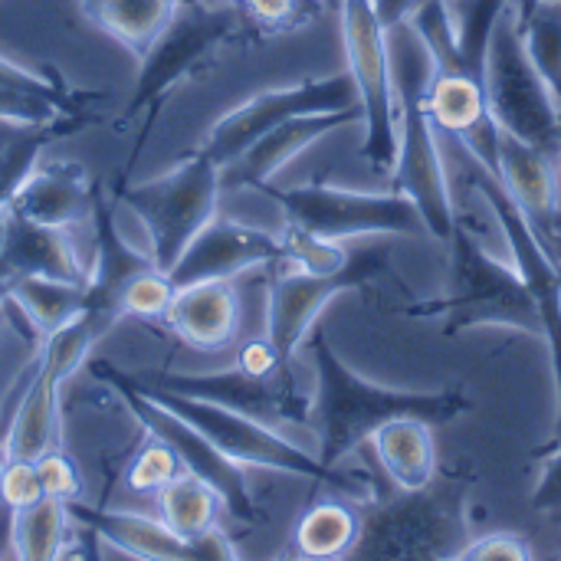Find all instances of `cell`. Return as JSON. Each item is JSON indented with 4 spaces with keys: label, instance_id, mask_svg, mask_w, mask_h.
<instances>
[{
    "label": "cell",
    "instance_id": "cell-1",
    "mask_svg": "<svg viewBox=\"0 0 561 561\" xmlns=\"http://www.w3.org/2000/svg\"><path fill=\"white\" fill-rule=\"evenodd\" d=\"M385 36L398 102V161L391 171V187L404 191L417 204L427 233H434L437 240H450L457 214L444 158L434 138V122L427 112V89L437 76V59L411 16L385 26Z\"/></svg>",
    "mask_w": 561,
    "mask_h": 561
},
{
    "label": "cell",
    "instance_id": "cell-2",
    "mask_svg": "<svg viewBox=\"0 0 561 561\" xmlns=\"http://www.w3.org/2000/svg\"><path fill=\"white\" fill-rule=\"evenodd\" d=\"M316 365V401L312 417L319 427V460L339 467L371 434L394 417H424L427 424H447L470 411L463 391H394L355 375L329 345L325 332L309 339Z\"/></svg>",
    "mask_w": 561,
    "mask_h": 561
},
{
    "label": "cell",
    "instance_id": "cell-3",
    "mask_svg": "<svg viewBox=\"0 0 561 561\" xmlns=\"http://www.w3.org/2000/svg\"><path fill=\"white\" fill-rule=\"evenodd\" d=\"M447 243L454 250L450 293L431 309H411V316H444L447 335L477 325L542 335V312L519 270H510L506 263L490 256L460 224L454 227Z\"/></svg>",
    "mask_w": 561,
    "mask_h": 561
},
{
    "label": "cell",
    "instance_id": "cell-4",
    "mask_svg": "<svg viewBox=\"0 0 561 561\" xmlns=\"http://www.w3.org/2000/svg\"><path fill=\"white\" fill-rule=\"evenodd\" d=\"M125 378H128V385H135L138 391H145L148 398H154L158 404H164L168 411L184 417L191 427H197L217 450H224L240 467H263V470L306 477V480L325 483V486L342 490V493L355 490V480L348 473H342L339 467H325L319 460V454L312 457V454L299 450L289 437H283L276 427H270L256 417H247L240 411H230V408L204 401V398L154 388L148 381H138L135 375H125Z\"/></svg>",
    "mask_w": 561,
    "mask_h": 561
},
{
    "label": "cell",
    "instance_id": "cell-5",
    "mask_svg": "<svg viewBox=\"0 0 561 561\" xmlns=\"http://www.w3.org/2000/svg\"><path fill=\"white\" fill-rule=\"evenodd\" d=\"M220 191V164L197 148L168 174L122 187L118 197L148 227L154 266L171 273L191 240L217 217Z\"/></svg>",
    "mask_w": 561,
    "mask_h": 561
},
{
    "label": "cell",
    "instance_id": "cell-6",
    "mask_svg": "<svg viewBox=\"0 0 561 561\" xmlns=\"http://www.w3.org/2000/svg\"><path fill=\"white\" fill-rule=\"evenodd\" d=\"M467 546L463 500L454 486L447 493L401 490V496L378 503L362 516V533L352 559L437 561L457 559Z\"/></svg>",
    "mask_w": 561,
    "mask_h": 561
},
{
    "label": "cell",
    "instance_id": "cell-7",
    "mask_svg": "<svg viewBox=\"0 0 561 561\" xmlns=\"http://www.w3.org/2000/svg\"><path fill=\"white\" fill-rule=\"evenodd\" d=\"M483 89L496 128L513 131L516 138L542 148L549 158L561 154V112L552 89L539 76L536 62L526 53L516 3L500 20L490 53Z\"/></svg>",
    "mask_w": 561,
    "mask_h": 561
},
{
    "label": "cell",
    "instance_id": "cell-8",
    "mask_svg": "<svg viewBox=\"0 0 561 561\" xmlns=\"http://www.w3.org/2000/svg\"><path fill=\"white\" fill-rule=\"evenodd\" d=\"M342 39L348 72L358 89L365 122V158L375 171L391 174L398 161V102L388 62L385 23L371 0H342Z\"/></svg>",
    "mask_w": 561,
    "mask_h": 561
},
{
    "label": "cell",
    "instance_id": "cell-9",
    "mask_svg": "<svg viewBox=\"0 0 561 561\" xmlns=\"http://www.w3.org/2000/svg\"><path fill=\"white\" fill-rule=\"evenodd\" d=\"M273 201L283 207L289 227H299L306 233L325 237V240H345V237H378V233H421L424 217L417 204L404 191L388 194H365V191H345L329 184H306L289 191H273Z\"/></svg>",
    "mask_w": 561,
    "mask_h": 561
},
{
    "label": "cell",
    "instance_id": "cell-10",
    "mask_svg": "<svg viewBox=\"0 0 561 561\" xmlns=\"http://www.w3.org/2000/svg\"><path fill=\"white\" fill-rule=\"evenodd\" d=\"M92 375L102 378V385L115 388L131 417L151 434V437H161L178 457H181V467L184 473H194L201 477L224 503V510L230 516H237L240 523H256L260 519V510L250 496V486H247V477H243V467L237 460H230L224 450H217L197 427H191L184 417H178L174 411H168L164 404H158L154 398H148L145 391H138L135 385H128V378L122 371H115L112 365L105 362H92Z\"/></svg>",
    "mask_w": 561,
    "mask_h": 561
},
{
    "label": "cell",
    "instance_id": "cell-11",
    "mask_svg": "<svg viewBox=\"0 0 561 561\" xmlns=\"http://www.w3.org/2000/svg\"><path fill=\"white\" fill-rule=\"evenodd\" d=\"M99 335L95 319L79 312L69 325L46 339L39 365L7 427L3 460H36L39 454L59 447V388L82 365Z\"/></svg>",
    "mask_w": 561,
    "mask_h": 561
},
{
    "label": "cell",
    "instance_id": "cell-12",
    "mask_svg": "<svg viewBox=\"0 0 561 561\" xmlns=\"http://www.w3.org/2000/svg\"><path fill=\"white\" fill-rule=\"evenodd\" d=\"M473 184L483 194L486 207L496 214V220H500V227H503V233L510 240V250L516 256V270L523 273V279L533 289L536 306L542 312V335H546V345H549L556 391H559V417H556L552 440L539 454H552L556 447H561V273L556 260H552V253H549V247H546V240L539 237V230L533 227L526 210L516 204V197L510 194L503 178L496 171H490L486 164L473 161Z\"/></svg>",
    "mask_w": 561,
    "mask_h": 561
},
{
    "label": "cell",
    "instance_id": "cell-13",
    "mask_svg": "<svg viewBox=\"0 0 561 561\" xmlns=\"http://www.w3.org/2000/svg\"><path fill=\"white\" fill-rule=\"evenodd\" d=\"M237 10L224 3L181 0L171 23L158 33V39L141 53V72L125 105V115H138L145 108H158V102L191 76L224 39L237 33Z\"/></svg>",
    "mask_w": 561,
    "mask_h": 561
},
{
    "label": "cell",
    "instance_id": "cell-14",
    "mask_svg": "<svg viewBox=\"0 0 561 561\" xmlns=\"http://www.w3.org/2000/svg\"><path fill=\"white\" fill-rule=\"evenodd\" d=\"M352 105H362L352 72L312 79V82H302V85L270 89V92L253 95L240 108L227 112L210 128V135L204 138L201 151H207L224 168L243 148H250L263 131H270V128H276V125H283L289 118L316 115V112H339V108H352Z\"/></svg>",
    "mask_w": 561,
    "mask_h": 561
},
{
    "label": "cell",
    "instance_id": "cell-15",
    "mask_svg": "<svg viewBox=\"0 0 561 561\" xmlns=\"http://www.w3.org/2000/svg\"><path fill=\"white\" fill-rule=\"evenodd\" d=\"M138 381H148L154 388L204 398L214 404H224L230 411H240L247 417H256L270 427L276 424H309L312 421V398L296 388L293 368L279 371L273 378L247 375L243 368L214 371V375H135Z\"/></svg>",
    "mask_w": 561,
    "mask_h": 561
},
{
    "label": "cell",
    "instance_id": "cell-16",
    "mask_svg": "<svg viewBox=\"0 0 561 561\" xmlns=\"http://www.w3.org/2000/svg\"><path fill=\"white\" fill-rule=\"evenodd\" d=\"M381 263H385V250H362L339 273H306L293 266V273L276 276L270 283V302H266V339L276 345L283 362H293L299 342L312 332L325 302L342 289L362 286Z\"/></svg>",
    "mask_w": 561,
    "mask_h": 561
},
{
    "label": "cell",
    "instance_id": "cell-17",
    "mask_svg": "<svg viewBox=\"0 0 561 561\" xmlns=\"http://www.w3.org/2000/svg\"><path fill=\"white\" fill-rule=\"evenodd\" d=\"M286 247L279 237L247 227L237 220L214 217L184 250L178 266L171 270L174 286L207 283V279H233L263 263H283Z\"/></svg>",
    "mask_w": 561,
    "mask_h": 561
},
{
    "label": "cell",
    "instance_id": "cell-18",
    "mask_svg": "<svg viewBox=\"0 0 561 561\" xmlns=\"http://www.w3.org/2000/svg\"><path fill=\"white\" fill-rule=\"evenodd\" d=\"M95 191L92 178L79 161L56 158V161H36L20 184L13 187L7 210L13 217H23L30 224L43 227H76V224H92L95 210Z\"/></svg>",
    "mask_w": 561,
    "mask_h": 561
},
{
    "label": "cell",
    "instance_id": "cell-19",
    "mask_svg": "<svg viewBox=\"0 0 561 561\" xmlns=\"http://www.w3.org/2000/svg\"><path fill=\"white\" fill-rule=\"evenodd\" d=\"M348 122H362V105L339 108V112L299 115V118H289V122L263 131L250 148H243L233 161H227L220 168V187L224 191H237V187H260L263 191V187H270L273 174L283 164H289L309 145H316L319 138H325L329 131H335Z\"/></svg>",
    "mask_w": 561,
    "mask_h": 561
},
{
    "label": "cell",
    "instance_id": "cell-20",
    "mask_svg": "<svg viewBox=\"0 0 561 561\" xmlns=\"http://www.w3.org/2000/svg\"><path fill=\"white\" fill-rule=\"evenodd\" d=\"M427 112L437 128L457 135L473 161L500 174V128L490 115L483 79H477L473 72H437L427 89Z\"/></svg>",
    "mask_w": 561,
    "mask_h": 561
},
{
    "label": "cell",
    "instance_id": "cell-21",
    "mask_svg": "<svg viewBox=\"0 0 561 561\" xmlns=\"http://www.w3.org/2000/svg\"><path fill=\"white\" fill-rule=\"evenodd\" d=\"M92 233H95V253L89 263V286H85V312L95 319L99 332H105L112 322H118V296L122 289L145 270L154 266L151 253H138L128 247L112 220L108 204L102 197L92 210Z\"/></svg>",
    "mask_w": 561,
    "mask_h": 561
},
{
    "label": "cell",
    "instance_id": "cell-22",
    "mask_svg": "<svg viewBox=\"0 0 561 561\" xmlns=\"http://www.w3.org/2000/svg\"><path fill=\"white\" fill-rule=\"evenodd\" d=\"M10 276L89 283V263L79 256L66 227H43L7 214V230L0 243V279Z\"/></svg>",
    "mask_w": 561,
    "mask_h": 561
},
{
    "label": "cell",
    "instance_id": "cell-23",
    "mask_svg": "<svg viewBox=\"0 0 561 561\" xmlns=\"http://www.w3.org/2000/svg\"><path fill=\"white\" fill-rule=\"evenodd\" d=\"M164 322L181 342L194 348H224L240 332V296L230 279L178 286Z\"/></svg>",
    "mask_w": 561,
    "mask_h": 561
},
{
    "label": "cell",
    "instance_id": "cell-24",
    "mask_svg": "<svg viewBox=\"0 0 561 561\" xmlns=\"http://www.w3.org/2000/svg\"><path fill=\"white\" fill-rule=\"evenodd\" d=\"M500 178L516 197V204L526 210L539 237L546 240L556 227L559 217V174H556V158H549L542 148L516 138L513 131L500 128Z\"/></svg>",
    "mask_w": 561,
    "mask_h": 561
},
{
    "label": "cell",
    "instance_id": "cell-25",
    "mask_svg": "<svg viewBox=\"0 0 561 561\" xmlns=\"http://www.w3.org/2000/svg\"><path fill=\"white\" fill-rule=\"evenodd\" d=\"M69 513H72L76 523H82L99 539H105L108 546H115L118 552H125L131 559H201L197 539L178 536L161 516L151 519V516H138V513H108V510H89V506H79V503H69Z\"/></svg>",
    "mask_w": 561,
    "mask_h": 561
},
{
    "label": "cell",
    "instance_id": "cell-26",
    "mask_svg": "<svg viewBox=\"0 0 561 561\" xmlns=\"http://www.w3.org/2000/svg\"><path fill=\"white\" fill-rule=\"evenodd\" d=\"M371 444L398 490H424L434 483L437 450L424 417H394L371 434Z\"/></svg>",
    "mask_w": 561,
    "mask_h": 561
},
{
    "label": "cell",
    "instance_id": "cell-27",
    "mask_svg": "<svg viewBox=\"0 0 561 561\" xmlns=\"http://www.w3.org/2000/svg\"><path fill=\"white\" fill-rule=\"evenodd\" d=\"M85 286L89 283H66V279H46V276L0 279L7 302L20 306L30 325L43 339L69 325L79 312H85Z\"/></svg>",
    "mask_w": 561,
    "mask_h": 561
},
{
    "label": "cell",
    "instance_id": "cell-28",
    "mask_svg": "<svg viewBox=\"0 0 561 561\" xmlns=\"http://www.w3.org/2000/svg\"><path fill=\"white\" fill-rule=\"evenodd\" d=\"M82 7L99 30L141 56L171 23L181 0H82Z\"/></svg>",
    "mask_w": 561,
    "mask_h": 561
},
{
    "label": "cell",
    "instance_id": "cell-29",
    "mask_svg": "<svg viewBox=\"0 0 561 561\" xmlns=\"http://www.w3.org/2000/svg\"><path fill=\"white\" fill-rule=\"evenodd\" d=\"M362 533V516L342 503H316L296 526V552L302 559L325 561L352 556Z\"/></svg>",
    "mask_w": 561,
    "mask_h": 561
},
{
    "label": "cell",
    "instance_id": "cell-30",
    "mask_svg": "<svg viewBox=\"0 0 561 561\" xmlns=\"http://www.w3.org/2000/svg\"><path fill=\"white\" fill-rule=\"evenodd\" d=\"M69 523H72L69 503L53 496H43L39 503L13 513V559H59L66 549Z\"/></svg>",
    "mask_w": 561,
    "mask_h": 561
},
{
    "label": "cell",
    "instance_id": "cell-31",
    "mask_svg": "<svg viewBox=\"0 0 561 561\" xmlns=\"http://www.w3.org/2000/svg\"><path fill=\"white\" fill-rule=\"evenodd\" d=\"M513 3L516 0H444L450 26H454L457 53L467 72H473L477 79H483L486 72V53H490L493 33Z\"/></svg>",
    "mask_w": 561,
    "mask_h": 561
},
{
    "label": "cell",
    "instance_id": "cell-32",
    "mask_svg": "<svg viewBox=\"0 0 561 561\" xmlns=\"http://www.w3.org/2000/svg\"><path fill=\"white\" fill-rule=\"evenodd\" d=\"M220 496L194 473L174 477L161 493H158V513L161 519L184 539H197L207 529L217 526L220 513Z\"/></svg>",
    "mask_w": 561,
    "mask_h": 561
},
{
    "label": "cell",
    "instance_id": "cell-33",
    "mask_svg": "<svg viewBox=\"0 0 561 561\" xmlns=\"http://www.w3.org/2000/svg\"><path fill=\"white\" fill-rule=\"evenodd\" d=\"M519 30L529 59L552 89L561 112V0H536L526 13H519Z\"/></svg>",
    "mask_w": 561,
    "mask_h": 561
},
{
    "label": "cell",
    "instance_id": "cell-34",
    "mask_svg": "<svg viewBox=\"0 0 561 561\" xmlns=\"http://www.w3.org/2000/svg\"><path fill=\"white\" fill-rule=\"evenodd\" d=\"M85 108H69L39 95H26L0 85V122L13 128H46L56 135H69L85 125Z\"/></svg>",
    "mask_w": 561,
    "mask_h": 561
},
{
    "label": "cell",
    "instance_id": "cell-35",
    "mask_svg": "<svg viewBox=\"0 0 561 561\" xmlns=\"http://www.w3.org/2000/svg\"><path fill=\"white\" fill-rule=\"evenodd\" d=\"M59 138L56 131H46V128H23L20 138L7 141L0 148V243H3V230H7V201L13 194V187L20 184V178L36 164L39 151L46 141Z\"/></svg>",
    "mask_w": 561,
    "mask_h": 561
},
{
    "label": "cell",
    "instance_id": "cell-36",
    "mask_svg": "<svg viewBox=\"0 0 561 561\" xmlns=\"http://www.w3.org/2000/svg\"><path fill=\"white\" fill-rule=\"evenodd\" d=\"M178 286L171 279V273L151 266L145 273H138L118 296V319L122 316H138V319H164L171 309Z\"/></svg>",
    "mask_w": 561,
    "mask_h": 561
},
{
    "label": "cell",
    "instance_id": "cell-37",
    "mask_svg": "<svg viewBox=\"0 0 561 561\" xmlns=\"http://www.w3.org/2000/svg\"><path fill=\"white\" fill-rule=\"evenodd\" d=\"M411 23L431 46V53L437 59V72H467V66L457 53L454 26H450L444 0H417V7L411 10Z\"/></svg>",
    "mask_w": 561,
    "mask_h": 561
},
{
    "label": "cell",
    "instance_id": "cell-38",
    "mask_svg": "<svg viewBox=\"0 0 561 561\" xmlns=\"http://www.w3.org/2000/svg\"><path fill=\"white\" fill-rule=\"evenodd\" d=\"M0 85L16 89V92H26V95L49 99V102L69 105V108H85V95H82V92H72L59 72L30 69V66L10 59V56H3V53H0Z\"/></svg>",
    "mask_w": 561,
    "mask_h": 561
},
{
    "label": "cell",
    "instance_id": "cell-39",
    "mask_svg": "<svg viewBox=\"0 0 561 561\" xmlns=\"http://www.w3.org/2000/svg\"><path fill=\"white\" fill-rule=\"evenodd\" d=\"M181 457L161 440V437H151L138 454L135 460L128 463V473H125V483L128 490L135 493H161L174 477H181Z\"/></svg>",
    "mask_w": 561,
    "mask_h": 561
},
{
    "label": "cell",
    "instance_id": "cell-40",
    "mask_svg": "<svg viewBox=\"0 0 561 561\" xmlns=\"http://www.w3.org/2000/svg\"><path fill=\"white\" fill-rule=\"evenodd\" d=\"M283 247H286L283 263H293L296 270H306V273H339L352 263V253H345L339 247V240H325V237L306 233L299 227L286 230Z\"/></svg>",
    "mask_w": 561,
    "mask_h": 561
},
{
    "label": "cell",
    "instance_id": "cell-41",
    "mask_svg": "<svg viewBox=\"0 0 561 561\" xmlns=\"http://www.w3.org/2000/svg\"><path fill=\"white\" fill-rule=\"evenodd\" d=\"M36 473H39V483H43V493L53 496V500H62V503H79L82 496V480L76 473V463L59 450H46L39 454L36 460Z\"/></svg>",
    "mask_w": 561,
    "mask_h": 561
},
{
    "label": "cell",
    "instance_id": "cell-42",
    "mask_svg": "<svg viewBox=\"0 0 561 561\" xmlns=\"http://www.w3.org/2000/svg\"><path fill=\"white\" fill-rule=\"evenodd\" d=\"M0 490H3V500H7V506H10L13 513L26 510V506L39 503V500L46 496L33 460H3Z\"/></svg>",
    "mask_w": 561,
    "mask_h": 561
},
{
    "label": "cell",
    "instance_id": "cell-43",
    "mask_svg": "<svg viewBox=\"0 0 561 561\" xmlns=\"http://www.w3.org/2000/svg\"><path fill=\"white\" fill-rule=\"evenodd\" d=\"M460 561H533V549L523 536L516 533H493L477 542H467Z\"/></svg>",
    "mask_w": 561,
    "mask_h": 561
},
{
    "label": "cell",
    "instance_id": "cell-44",
    "mask_svg": "<svg viewBox=\"0 0 561 561\" xmlns=\"http://www.w3.org/2000/svg\"><path fill=\"white\" fill-rule=\"evenodd\" d=\"M240 3L260 26H266L273 33L296 26L306 10V0H240Z\"/></svg>",
    "mask_w": 561,
    "mask_h": 561
},
{
    "label": "cell",
    "instance_id": "cell-45",
    "mask_svg": "<svg viewBox=\"0 0 561 561\" xmlns=\"http://www.w3.org/2000/svg\"><path fill=\"white\" fill-rule=\"evenodd\" d=\"M237 368H243L247 375H256V378H273L279 371H289V362H283V355L276 352V345L270 339H253L240 348Z\"/></svg>",
    "mask_w": 561,
    "mask_h": 561
},
{
    "label": "cell",
    "instance_id": "cell-46",
    "mask_svg": "<svg viewBox=\"0 0 561 561\" xmlns=\"http://www.w3.org/2000/svg\"><path fill=\"white\" fill-rule=\"evenodd\" d=\"M533 510L539 513H561V447L549 454L546 473L533 493Z\"/></svg>",
    "mask_w": 561,
    "mask_h": 561
},
{
    "label": "cell",
    "instance_id": "cell-47",
    "mask_svg": "<svg viewBox=\"0 0 561 561\" xmlns=\"http://www.w3.org/2000/svg\"><path fill=\"white\" fill-rule=\"evenodd\" d=\"M0 473H3V457H0ZM0 559H13V510L3 500V490H0Z\"/></svg>",
    "mask_w": 561,
    "mask_h": 561
},
{
    "label": "cell",
    "instance_id": "cell-48",
    "mask_svg": "<svg viewBox=\"0 0 561 561\" xmlns=\"http://www.w3.org/2000/svg\"><path fill=\"white\" fill-rule=\"evenodd\" d=\"M371 3H375V10H378V16H381L385 26L411 16V10L417 7V0H371Z\"/></svg>",
    "mask_w": 561,
    "mask_h": 561
},
{
    "label": "cell",
    "instance_id": "cell-49",
    "mask_svg": "<svg viewBox=\"0 0 561 561\" xmlns=\"http://www.w3.org/2000/svg\"><path fill=\"white\" fill-rule=\"evenodd\" d=\"M533 3H536V0H516V10H519V13H526V10H529Z\"/></svg>",
    "mask_w": 561,
    "mask_h": 561
},
{
    "label": "cell",
    "instance_id": "cell-50",
    "mask_svg": "<svg viewBox=\"0 0 561 561\" xmlns=\"http://www.w3.org/2000/svg\"><path fill=\"white\" fill-rule=\"evenodd\" d=\"M0 302H7V296H3V289H0Z\"/></svg>",
    "mask_w": 561,
    "mask_h": 561
}]
</instances>
